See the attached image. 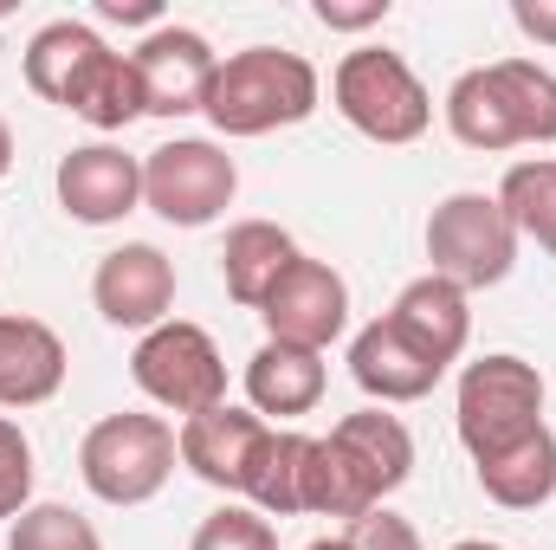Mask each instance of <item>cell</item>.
I'll list each match as a JSON object with an SVG mask.
<instances>
[{"mask_svg": "<svg viewBox=\"0 0 556 550\" xmlns=\"http://www.w3.org/2000/svg\"><path fill=\"white\" fill-rule=\"evenodd\" d=\"M7 168H13V124L0 117V182H7Z\"/></svg>", "mask_w": 556, "mask_h": 550, "instance_id": "1f68e13d", "label": "cell"}, {"mask_svg": "<svg viewBox=\"0 0 556 550\" xmlns=\"http://www.w3.org/2000/svg\"><path fill=\"white\" fill-rule=\"evenodd\" d=\"M453 550H505V545H485V538H459Z\"/></svg>", "mask_w": 556, "mask_h": 550, "instance_id": "836d02e7", "label": "cell"}, {"mask_svg": "<svg viewBox=\"0 0 556 550\" xmlns=\"http://www.w3.org/2000/svg\"><path fill=\"white\" fill-rule=\"evenodd\" d=\"M7 550H104V538L72 505H26L7 532Z\"/></svg>", "mask_w": 556, "mask_h": 550, "instance_id": "d4e9b609", "label": "cell"}, {"mask_svg": "<svg viewBox=\"0 0 556 550\" xmlns=\"http://www.w3.org/2000/svg\"><path fill=\"white\" fill-rule=\"evenodd\" d=\"M324 98V78L304 52H285V46H247V52H227L207 78V124L220 137H273L291 130L317 111Z\"/></svg>", "mask_w": 556, "mask_h": 550, "instance_id": "3957f363", "label": "cell"}, {"mask_svg": "<svg viewBox=\"0 0 556 550\" xmlns=\"http://www.w3.org/2000/svg\"><path fill=\"white\" fill-rule=\"evenodd\" d=\"M98 13H104V20H130V26H149V33L162 26V7H155V0H98Z\"/></svg>", "mask_w": 556, "mask_h": 550, "instance_id": "4dcf8cb0", "label": "cell"}, {"mask_svg": "<svg viewBox=\"0 0 556 550\" xmlns=\"http://www.w3.org/2000/svg\"><path fill=\"white\" fill-rule=\"evenodd\" d=\"M65 337L46 317L0 311V409H39L65 389Z\"/></svg>", "mask_w": 556, "mask_h": 550, "instance_id": "e0dca14e", "label": "cell"}, {"mask_svg": "<svg viewBox=\"0 0 556 550\" xmlns=\"http://www.w3.org/2000/svg\"><path fill=\"white\" fill-rule=\"evenodd\" d=\"M350 376H356V389H363L376 409H402V402L433 396V383H440L446 370L427 363L415 343L389 324V311H382V317H369V324L350 337Z\"/></svg>", "mask_w": 556, "mask_h": 550, "instance_id": "9a60e30c", "label": "cell"}, {"mask_svg": "<svg viewBox=\"0 0 556 550\" xmlns=\"http://www.w3.org/2000/svg\"><path fill=\"white\" fill-rule=\"evenodd\" d=\"M311 13L330 33H363V26H382L389 20V0H317Z\"/></svg>", "mask_w": 556, "mask_h": 550, "instance_id": "f1b7e54d", "label": "cell"}, {"mask_svg": "<svg viewBox=\"0 0 556 550\" xmlns=\"http://www.w3.org/2000/svg\"><path fill=\"white\" fill-rule=\"evenodd\" d=\"M304 550H356L350 538H317V545H304Z\"/></svg>", "mask_w": 556, "mask_h": 550, "instance_id": "d6a6232c", "label": "cell"}, {"mask_svg": "<svg viewBox=\"0 0 556 550\" xmlns=\"http://www.w3.org/2000/svg\"><path fill=\"white\" fill-rule=\"evenodd\" d=\"M304 460H311V434L298 427H273L253 453L247 473V505L266 518H298L304 512Z\"/></svg>", "mask_w": 556, "mask_h": 550, "instance_id": "603a6c76", "label": "cell"}, {"mask_svg": "<svg viewBox=\"0 0 556 550\" xmlns=\"http://www.w3.org/2000/svg\"><path fill=\"white\" fill-rule=\"evenodd\" d=\"M260 317H266V337H273V343L317 350V357H324V350L343 337V324H350V285H343L337 266L298 253V260L285 266V278L266 291Z\"/></svg>", "mask_w": 556, "mask_h": 550, "instance_id": "30bf717a", "label": "cell"}, {"mask_svg": "<svg viewBox=\"0 0 556 550\" xmlns=\"http://www.w3.org/2000/svg\"><path fill=\"white\" fill-rule=\"evenodd\" d=\"M98 52H104V33H98V26H85V20H52V26H39L33 46H26V85H33L46 104L65 111L72 85L91 72Z\"/></svg>", "mask_w": 556, "mask_h": 550, "instance_id": "44dd1931", "label": "cell"}, {"mask_svg": "<svg viewBox=\"0 0 556 550\" xmlns=\"http://www.w3.org/2000/svg\"><path fill=\"white\" fill-rule=\"evenodd\" d=\"M65 111L72 117H85L91 130H124V124H137V117H149L142 111V78H137V59L130 52H98L91 59V72L72 85V98H65Z\"/></svg>", "mask_w": 556, "mask_h": 550, "instance_id": "7402d4cb", "label": "cell"}, {"mask_svg": "<svg viewBox=\"0 0 556 550\" xmlns=\"http://www.w3.org/2000/svg\"><path fill=\"white\" fill-rule=\"evenodd\" d=\"M446 130L479 155L556 142V72L538 59H492L459 72L446 91Z\"/></svg>", "mask_w": 556, "mask_h": 550, "instance_id": "7a4b0ae2", "label": "cell"}, {"mask_svg": "<svg viewBox=\"0 0 556 550\" xmlns=\"http://www.w3.org/2000/svg\"><path fill=\"white\" fill-rule=\"evenodd\" d=\"M175 460H181L175 453V421L142 409L104 414L78 447V473H85L91 499H104V505H149L175 479Z\"/></svg>", "mask_w": 556, "mask_h": 550, "instance_id": "8992f818", "label": "cell"}, {"mask_svg": "<svg viewBox=\"0 0 556 550\" xmlns=\"http://www.w3.org/2000/svg\"><path fill=\"white\" fill-rule=\"evenodd\" d=\"M33 505V440L20 434V421L0 414V518H20Z\"/></svg>", "mask_w": 556, "mask_h": 550, "instance_id": "4316f807", "label": "cell"}, {"mask_svg": "<svg viewBox=\"0 0 556 550\" xmlns=\"http://www.w3.org/2000/svg\"><path fill=\"white\" fill-rule=\"evenodd\" d=\"M324 383H330V370H324L317 350H291V343H273V337L247 363V402H253L260 421H298V414H311L324 402Z\"/></svg>", "mask_w": 556, "mask_h": 550, "instance_id": "ac0fdd59", "label": "cell"}, {"mask_svg": "<svg viewBox=\"0 0 556 550\" xmlns=\"http://www.w3.org/2000/svg\"><path fill=\"white\" fill-rule=\"evenodd\" d=\"M91 304L117 330L168 324V311H175V260L162 247H149V240H130V247L104 253L98 273H91Z\"/></svg>", "mask_w": 556, "mask_h": 550, "instance_id": "8fae6325", "label": "cell"}, {"mask_svg": "<svg viewBox=\"0 0 556 550\" xmlns=\"http://www.w3.org/2000/svg\"><path fill=\"white\" fill-rule=\"evenodd\" d=\"M544 370L498 350V357H479L459 370V389H453V427H459V447L479 460L518 447L525 434L544 427Z\"/></svg>", "mask_w": 556, "mask_h": 550, "instance_id": "277c9868", "label": "cell"}, {"mask_svg": "<svg viewBox=\"0 0 556 550\" xmlns=\"http://www.w3.org/2000/svg\"><path fill=\"white\" fill-rule=\"evenodd\" d=\"M130 376H137V389L155 409L181 414V421L227 402V357L188 317H168V324L142 330L137 350H130Z\"/></svg>", "mask_w": 556, "mask_h": 550, "instance_id": "ba28073f", "label": "cell"}, {"mask_svg": "<svg viewBox=\"0 0 556 550\" xmlns=\"http://www.w3.org/2000/svg\"><path fill=\"white\" fill-rule=\"evenodd\" d=\"M511 26L538 46H556V0H511Z\"/></svg>", "mask_w": 556, "mask_h": 550, "instance_id": "f546056e", "label": "cell"}, {"mask_svg": "<svg viewBox=\"0 0 556 550\" xmlns=\"http://www.w3.org/2000/svg\"><path fill=\"white\" fill-rule=\"evenodd\" d=\"M188 550H278V532H273V518L253 512V505H220V512L201 518V532H194Z\"/></svg>", "mask_w": 556, "mask_h": 550, "instance_id": "484cf974", "label": "cell"}, {"mask_svg": "<svg viewBox=\"0 0 556 550\" xmlns=\"http://www.w3.org/2000/svg\"><path fill=\"white\" fill-rule=\"evenodd\" d=\"M498 208L511 214L518 240H538V247L556 260V155L511 162L505 182H498Z\"/></svg>", "mask_w": 556, "mask_h": 550, "instance_id": "cb8c5ba5", "label": "cell"}, {"mask_svg": "<svg viewBox=\"0 0 556 550\" xmlns=\"http://www.w3.org/2000/svg\"><path fill=\"white\" fill-rule=\"evenodd\" d=\"M266 434H273V421L220 402V409H201L175 427V453L194 479H207L220 492H247V473H253V453H260Z\"/></svg>", "mask_w": 556, "mask_h": 550, "instance_id": "5bb4252c", "label": "cell"}, {"mask_svg": "<svg viewBox=\"0 0 556 550\" xmlns=\"http://www.w3.org/2000/svg\"><path fill=\"white\" fill-rule=\"evenodd\" d=\"M330 98H337V111H343L350 130H363L369 142H389V149L427 137V124H433L427 85L415 78V65L402 52H389V46L343 52L337 78H330Z\"/></svg>", "mask_w": 556, "mask_h": 550, "instance_id": "5b68a950", "label": "cell"}, {"mask_svg": "<svg viewBox=\"0 0 556 550\" xmlns=\"http://www.w3.org/2000/svg\"><path fill=\"white\" fill-rule=\"evenodd\" d=\"M130 59H137L142 111H149V117H188V111H201L207 78H214V65H220V52H214L194 26H168V20H162L155 33H142V46Z\"/></svg>", "mask_w": 556, "mask_h": 550, "instance_id": "4fadbf2b", "label": "cell"}, {"mask_svg": "<svg viewBox=\"0 0 556 550\" xmlns=\"http://www.w3.org/2000/svg\"><path fill=\"white\" fill-rule=\"evenodd\" d=\"M52 188L78 227H117L124 214L142 208V155L117 149V142H85L59 162Z\"/></svg>", "mask_w": 556, "mask_h": 550, "instance_id": "7c38bea8", "label": "cell"}, {"mask_svg": "<svg viewBox=\"0 0 556 550\" xmlns=\"http://www.w3.org/2000/svg\"><path fill=\"white\" fill-rule=\"evenodd\" d=\"M472 473H479V492H485L492 505H505V512H538V505L556 499V434L538 427V434H525L518 447L479 460Z\"/></svg>", "mask_w": 556, "mask_h": 550, "instance_id": "d6986e66", "label": "cell"}, {"mask_svg": "<svg viewBox=\"0 0 556 550\" xmlns=\"http://www.w3.org/2000/svg\"><path fill=\"white\" fill-rule=\"evenodd\" d=\"M240 168L220 142L175 137L142 155V208H155L168 227H207L233 208Z\"/></svg>", "mask_w": 556, "mask_h": 550, "instance_id": "9c48e42d", "label": "cell"}, {"mask_svg": "<svg viewBox=\"0 0 556 550\" xmlns=\"http://www.w3.org/2000/svg\"><path fill=\"white\" fill-rule=\"evenodd\" d=\"M408 473H415V434H408V421L389 409H356V414H343L324 440L311 434L304 512H317V518H363L389 492H402Z\"/></svg>", "mask_w": 556, "mask_h": 550, "instance_id": "6da1fadb", "label": "cell"}, {"mask_svg": "<svg viewBox=\"0 0 556 550\" xmlns=\"http://www.w3.org/2000/svg\"><path fill=\"white\" fill-rule=\"evenodd\" d=\"M427 260H433L427 273L453 278L459 291H485L518 266V227L498 208V195L459 188L427 214Z\"/></svg>", "mask_w": 556, "mask_h": 550, "instance_id": "52a82bcc", "label": "cell"}, {"mask_svg": "<svg viewBox=\"0 0 556 550\" xmlns=\"http://www.w3.org/2000/svg\"><path fill=\"white\" fill-rule=\"evenodd\" d=\"M356 550H427L420 545V532L402 518V512H389V505H376V512H363V518H350V532H343Z\"/></svg>", "mask_w": 556, "mask_h": 550, "instance_id": "83f0119b", "label": "cell"}, {"mask_svg": "<svg viewBox=\"0 0 556 550\" xmlns=\"http://www.w3.org/2000/svg\"><path fill=\"white\" fill-rule=\"evenodd\" d=\"M291 260H298V247H291V234H285L278 221H240V227H227V247H220L227 298L247 304V311H260L266 291L285 278Z\"/></svg>", "mask_w": 556, "mask_h": 550, "instance_id": "ffe728a7", "label": "cell"}, {"mask_svg": "<svg viewBox=\"0 0 556 550\" xmlns=\"http://www.w3.org/2000/svg\"><path fill=\"white\" fill-rule=\"evenodd\" d=\"M389 324L415 343L427 363L453 370L466 357V343H472V291H459L453 278H440V273H420L389 304Z\"/></svg>", "mask_w": 556, "mask_h": 550, "instance_id": "2e32d148", "label": "cell"}]
</instances>
